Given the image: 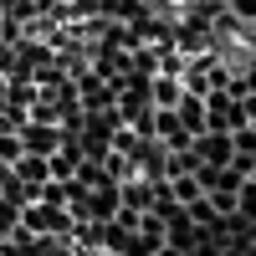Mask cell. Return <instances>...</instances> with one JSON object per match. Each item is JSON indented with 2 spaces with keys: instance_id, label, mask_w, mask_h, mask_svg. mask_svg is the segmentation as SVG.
Segmentation results:
<instances>
[{
  "instance_id": "1",
  "label": "cell",
  "mask_w": 256,
  "mask_h": 256,
  "mask_svg": "<svg viewBox=\"0 0 256 256\" xmlns=\"http://www.w3.org/2000/svg\"><path fill=\"white\" fill-rule=\"evenodd\" d=\"M20 230H31V236H72L77 230V216L67 205H52V200H31L20 210Z\"/></svg>"
},
{
  "instance_id": "2",
  "label": "cell",
  "mask_w": 256,
  "mask_h": 256,
  "mask_svg": "<svg viewBox=\"0 0 256 256\" xmlns=\"http://www.w3.org/2000/svg\"><path fill=\"white\" fill-rule=\"evenodd\" d=\"M20 144H26V154H56L62 144H67V134H62L56 123H41V118H26L20 123Z\"/></svg>"
},
{
  "instance_id": "3",
  "label": "cell",
  "mask_w": 256,
  "mask_h": 256,
  "mask_svg": "<svg viewBox=\"0 0 256 256\" xmlns=\"http://www.w3.org/2000/svg\"><path fill=\"white\" fill-rule=\"evenodd\" d=\"M195 154H200V164H230L236 159V134H226V128H205V134L195 138Z\"/></svg>"
},
{
  "instance_id": "4",
  "label": "cell",
  "mask_w": 256,
  "mask_h": 256,
  "mask_svg": "<svg viewBox=\"0 0 256 256\" xmlns=\"http://www.w3.org/2000/svg\"><path fill=\"white\" fill-rule=\"evenodd\" d=\"M10 174H16L20 184H31L36 200H41V184H52V159H46V154H20V159L10 164Z\"/></svg>"
},
{
  "instance_id": "5",
  "label": "cell",
  "mask_w": 256,
  "mask_h": 256,
  "mask_svg": "<svg viewBox=\"0 0 256 256\" xmlns=\"http://www.w3.org/2000/svg\"><path fill=\"white\" fill-rule=\"evenodd\" d=\"M174 113H180V123H184L190 134H195V138H200L205 128H210V102H205L200 92H184V102H180Z\"/></svg>"
},
{
  "instance_id": "6",
  "label": "cell",
  "mask_w": 256,
  "mask_h": 256,
  "mask_svg": "<svg viewBox=\"0 0 256 256\" xmlns=\"http://www.w3.org/2000/svg\"><path fill=\"white\" fill-rule=\"evenodd\" d=\"M184 82L180 77H154V108H180V102H184Z\"/></svg>"
},
{
  "instance_id": "7",
  "label": "cell",
  "mask_w": 256,
  "mask_h": 256,
  "mask_svg": "<svg viewBox=\"0 0 256 256\" xmlns=\"http://www.w3.org/2000/svg\"><path fill=\"white\" fill-rule=\"evenodd\" d=\"M164 184H169V195H174V205H195V200L205 195L200 174H174V180H164Z\"/></svg>"
},
{
  "instance_id": "8",
  "label": "cell",
  "mask_w": 256,
  "mask_h": 256,
  "mask_svg": "<svg viewBox=\"0 0 256 256\" xmlns=\"http://www.w3.org/2000/svg\"><path fill=\"white\" fill-rule=\"evenodd\" d=\"M236 154H251V159H256V128H251V123L236 128Z\"/></svg>"
}]
</instances>
